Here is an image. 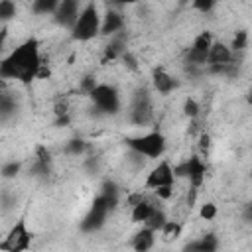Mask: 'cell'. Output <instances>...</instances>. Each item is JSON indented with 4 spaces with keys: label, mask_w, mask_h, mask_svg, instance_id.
<instances>
[{
    "label": "cell",
    "mask_w": 252,
    "mask_h": 252,
    "mask_svg": "<svg viewBox=\"0 0 252 252\" xmlns=\"http://www.w3.org/2000/svg\"><path fill=\"white\" fill-rule=\"evenodd\" d=\"M43 65L39 41L35 37H28L20 45H16L6 57L0 59V77L4 81H20L32 83L37 79V73Z\"/></svg>",
    "instance_id": "cell-1"
},
{
    "label": "cell",
    "mask_w": 252,
    "mask_h": 252,
    "mask_svg": "<svg viewBox=\"0 0 252 252\" xmlns=\"http://www.w3.org/2000/svg\"><path fill=\"white\" fill-rule=\"evenodd\" d=\"M124 144L138 156V158H146V159H158L165 154L167 142L165 136L158 130L140 134V136H126Z\"/></svg>",
    "instance_id": "cell-2"
},
{
    "label": "cell",
    "mask_w": 252,
    "mask_h": 252,
    "mask_svg": "<svg viewBox=\"0 0 252 252\" xmlns=\"http://www.w3.org/2000/svg\"><path fill=\"white\" fill-rule=\"evenodd\" d=\"M100 22L102 16L98 12L96 4H85L71 28V37L75 41H91L100 35Z\"/></svg>",
    "instance_id": "cell-3"
},
{
    "label": "cell",
    "mask_w": 252,
    "mask_h": 252,
    "mask_svg": "<svg viewBox=\"0 0 252 252\" xmlns=\"http://www.w3.org/2000/svg\"><path fill=\"white\" fill-rule=\"evenodd\" d=\"M33 242V232L28 228L26 219H18L2 236L0 252H28Z\"/></svg>",
    "instance_id": "cell-4"
},
{
    "label": "cell",
    "mask_w": 252,
    "mask_h": 252,
    "mask_svg": "<svg viewBox=\"0 0 252 252\" xmlns=\"http://www.w3.org/2000/svg\"><path fill=\"white\" fill-rule=\"evenodd\" d=\"M89 96L100 114H114L120 110V94L112 85L96 83V87L91 91Z\"/></svg>",
    "instance_id": "cell-5"
},
{
    "label": "cell",
    "mask_w": 252,
    "mask_h": 252,
    "mask_svg": "<svg viewBox=\"0 0 252 252\" xmlns=\"http://www.w3.org/2000/svg\"><path fill=\"white\" fill-rule=\"evenodd\" d=\"M114 207H116V203H112L108 197H104V195L100 193V195L93 201L89 213L85 215V219H83V222H81V228L87 230V232H93V230L100 228V226L104 224L108 213H110Z\"/></svg>",
    "instance_id": "cell-6"
},
{
    "label": "cell",
    "mask_w": 252,
    "mask_h": 252,
    "mask_svg": "<svg viewBox=\"0 0 252 252\" xmlns=\"http://www.w3.org/2000/svg\"><path fill=\"white\" fill-rule=\"evenodd\" d=\"M173 171H175V177H177V175H183V177L189 181V189L199 191V187H201L203 181H205L207 165H205V161H203L199 156H191V158L185 159L181 165L173 167Z\"/></svg>",
    "instance_id": "cell-7"
},
{
    "label": "cell",
    "mask_w": 252,
    "mask_h": 252,
    "mask_svg": "<svg viewBox=\"0 0 252 252\" xmlns=\"http://www.w3.org/2000/svg\"><path fill=\"white\" fill-rule=\"evenodd\" d=\"M167 185H175V171L173 165L167 159H159L146 175L144 179V187L146 189H159V187H167Z\"/></svg>",
    "instance_id": "cell-8"
},
{
    "label": "cell",
    "mask_w": 252,
    "mask_h": 252,
    "mask_svg": "<svg viewBox=\"0 0 252 252\" xmlns=\"http://www.w3.org/2000/svg\"><path fill=\"white\" fill-rule=\"evenodd\" d=\"M213 41H215V39H213L211 32H201V33L193 39V43H191V47H189V51H187V61H189V65H203V63H207V53H209Z\"/></svg>",
    "instance_id": "cell-9"
},
{
    "label": "cell",
    "mask_w": 252,
    "mask_h": 252,
    "mask_svg": "<svg viewBox=\"0 0 252 252\" xmlns=\"http://www.w3.org/2000/svg\"><path fill=\"white\" fill-rule=\"evenodd\" d=\"M81 8L83 6L77 0H63V2L57 4L55 12H53V18H55L57 24H61V26L71 30L75 20H77V16H79V12H81Z\"/></svg>",
    "instance_id": "cell-10"
},
{
    "label": "cell",
    "mask_w": 252,
    "mask_h": 252,
    "mask_svg": "<svg viewBox=\"0 0 252 252\" xmlns=\"http://www.w3.org/2000/svg\"><path fill=\"white\" fill-rule=\"evenodd\" d=\"M234 59V53L230 51V47L222 41H213L209 53H207V63L211 67H226L230 65Z\"/></svg>",
    "instance_id": "cell-11"
},
{
    "label": "cell",
    "mask_w": 252,
    "mask_h": 252,
    "mask_svg": "<svg viewBox=\"0 0 252 252\" xmlns=\"http://www.w3.org/2000/svg\"><path fill=\"white\" fill-rule=\"evenodd\" d=\"M124 28V18L116 10H108L100 22V35H116Z\"/></svg>",
    "instance_id": "cell-12"
},
{
    "label": "cell",
    "mask_w": 252,
    "mask_h": 252,
    "mask_svg": "<svg viewBox=\"0 0 252 252\" xmlns=\"http://www.w3.org/2000/svg\"><path fill=\"white\" fill-rule=\"evenodd\" d=\"M156 244V232L142 226L134 236H132V248L134 252H150Z\"/></svg>",
    "instance_id": "cell-13"
},
{
    "label": "cell",
    "mask_w": 252,
    "mask_h": 252,
    "mask_svg": "<svg viewBox=\"0 0 252 252\" xmlns=\"http://www.w3.org/2000/svg\"><path fill=\"white\" fill-rule=\"evenodd\" d=\"M152 83H154V89H156L158 93H161V94H169V93L177 87L175 79H173L165 69H156L154 75H152Z\"/></svg>",
    "instance_id": "cell-14"
},
{
    "label": "cell",
    "mask_w": 252,
    "mask_h": 252,
    "mask_svg": "<svg viewBox=\"0 0 252 252\" xmlns=\"http://www.w3.org/2000/svg\"><path fill=\"white\" fill-rule=\"evenodd\" d=\"M130 209H132V211H130V219H132V222L146 224V220L152 217V213H154L158 207H156L154 201L144 199V201H140L138 205H134V207H130Z\"/></svg>",
    "instance_id": "cell-15"
},
{
    "label": "cell",
    "mask_w": 252,
    "mask_h": 252,
    "mask_svg": "<svg viewBox=\"0 0 252 252\" xmlns=\"http://www.w3.org/2000/svg\"><path fill=\"white\" fill-rule=\"evenodd\" d=\"M183 232V222L177 220V219H167L165 224L159 228V234H161V240L163 242H175Z\"/></svg>",
    "instance_id": "cell-16"
},
{
    "label": "cell",
    "mask_w": 252,
    "mask_h": 252,
    "mask_svg": "<svg viewBox=\"0 0 252 252\" xmlns=\"http://www.w3.org/2000/svg\"><path fill=\"white\" fill-rule=\"evenodd\" d=\"M165 220H167V215L163 213V209H159V207H158V209L152 213V217L146 220V224H144V226H146V228H150V230H154V232L158 234V232H159V228L165 224Z\"/></svg>",
    "instance_id": "cell-17"
},
{
    "label": "cell",
    "mask_w": 252,
    "mask_h": 252,
    "mask_svg": "<svg viewBox=\"0 0 252 252\" xmlns=\"http://www.w3.org/2000/svg\"><path fill=\"white\" fill-rule=\"evenodd\" d=\"M197 250H199V252H217V250H219V238H217L213 232L203 234V236L197 240Z\"/></svg>",
    "instance_id": "cell-18"
},
{
    "label": "cell",
    "mask_w": 252,
    "mask_h": 252,
    "mask_svg": "<svg viewBox=\"0 0 252 252\" xmlns=\"http://www.w3.org/2000/svg\"><path fill=\"white\" fill-rule=\"evenodd\" d=\"M57 4H59V2H55V0H37V2L32 4V10H33L35 14L45 16V14H53L55 8H57Z\"/></svg>",
    "instance_id": "cell-19"
},
{
    "label": "cell",
    "mask_w": 252,
    "mask_h": 252,
    "mask_svg": "<svg viewBox=\"0 0 252 252\" xmlns=\"http://www.w3.org/2000/svg\"><path fill=\"white\" fill-rule=\"evenodd\" d=\"M230 51L234 53V51H242V49H246L248 47V33L244 32V30H240V32H236V35L232 37V41H230Z\"/></svg>",
    "instance_id": "cell-20"
},
{
    "label": "cell",
    "mask_w": 252,
    "mask_h": 252,
    "mask_svg": "<svg viewBox=\"0 0 252 252\" xmlns=\"http://www.w3.org/2000/svg\"><path fill=\"white\" fill-rule=\"evenodd\" d=\"M183 112H185V116H189L191 120H195L199 116V112H201V106H199V102L195 98L187 96L185 102H183Z\"/></svg>",
    "instance_id": "cell-21"
},
{
    "label": "cell",
    "mask_w": 252,
    "mask_h": 252,
    "mask_svg": "<svg viewBox=\"0 0 252 252\" xmlns=\"http://www.w3.org/2000/svg\"><path fill=\"white\" fill-rule=\"evenodd\" d=\"M217 215H219V209H217V205L211 203V201H209V203H203L201 209H199V217H201L203 220H215Z\"/></svg>",
    "instance_id": "cell-22"
},
{
    "label": "cell",
    "mask_w": 252,
    "mask_h": 252,
    "mask_svg": "<svg viewBox=\"0 0 252 252\" xmlns=\"http://www.w3.org/2000/svg\"><path fill=\"white\" fill-rule=\"evenodd\" d=\"M14 16H16V4L10 2V0H2L0 2V20L6 22L10 18H14Z\"/></svg>",
    "instance_id": "cell-23"
},
{
    "label": "cell",
    "mask_w": 252,
    "mask_h": 252,
    "mask_svg": "<svg viewBox=\"0 0 252 252\" xmlns=\"http://www.w3.org/2000/svg\"><path fill=\"white\" fill-rule=\"evenodd\" d=\"M154 193H156V197H158V201H167V199H171V197H173V193H175V185H167V187H159V189H156Z\"/></svg>",
    "instance_id": "cell-24"
},
{
    "label": "cell",
    "mask_w": 252,
    "mask_h": 252,
    "mask_svg": "<svg viewBox=\"0 0 252 252\" xmlns=\"http://www.w3.org/2000/svg\"><path fill=\"white\" fill-rule=\"evenodd\" d=\"M67 152L73 154V156L83 154V152H85V142H83V140H71V142L67 144Z\"/></svg>",
    "instance_id": "cell-25"
},
{
    "label": "cell",
    "mask_w": 252,
    "mask_h": 252,
    "mask_svg": "<svg viewBox=\"0 0 252 252\" xmlns=\"http://www.w3.org/2000/svg\"><path fill=\"white\" fill-rule=\"evenodd\" d=\"M193 8L195 10H199V12H203V14H207V12H211L213 8H215V2H211V0H201V2H193Z\"/></svg>",
    "instance_id": "cell-26"
},
{
    "label": "cell",
    "mask_w": 252,
    "mask_h": 252,
    "mask_svg": "<svg viewBox=\"0 0 252 252\" xmlns=\"http://www.w3.org/2000/svg\"><path fill=\"white\" fill-rule=\"evenodd\" d=\"M96 87V81L93 79V77H85L83 81H81V91L85 93V94H91V91Z\"/></svg>",
    "instance_id": "cell-27"
},
{
    "label": "cell",
    "mask_w": 252,
    "mask_h": 252,
    "mask_svg": "<svg viewBox=\"0 0 252 252\" xmlns=\"http://www.w3.org/2000/svg\"><path fill=\"white\" fill-rule=\"evenodd\" d=\"M18 169H20V165H18L16 161H12V163L4 165V169H2V175H6V177H12V175H16V173H18Z\"/></svg>",
    "instance_id": "cell-28"
},
{
    "label": "cell",
    "mask_w": 252,
    "mask_h": 252,
    "mask_svg": "<svg viewBox=\"0 0 252 252\" xmlns=\"http://www.w3.org/2000/svg\"><path fill=\"white\" fill-rule=\"evenodd\" d=\"M6 37H8V32H6V30H0V51H2L4 45H6Z\"/></svg>",
    "instance_id": "cell-29"
},
{
    "label": "cell",
    "mask_w": 252,
    "mask_h": 252,
    "mask_svg": "<svg viewBox=\"0 0 252 252\" xmlns=\"http://www.w3.org/2000/svg\"><path fill=\"white\" fill-rule=\"evenodd\" d=\"M2 91H6V81L0 77V93H2Z\"/></svg>",
    "instance_id": "cell-30"
},
{
    "label": "cell",
    "mask_w": 252,
    "mask_h": 252,
    "mask_svg": "<svg viewBox=\"0 0 252 252\" xmlns=\"http://www.w3.org/2000/svg\"><path fill=\"white\" fill-rule=\"evenodd\" d=\"M2 236H4V234H0V242H2Z\"/></svg>",
    "instance_id": "cell-31"
}]
</instances>
